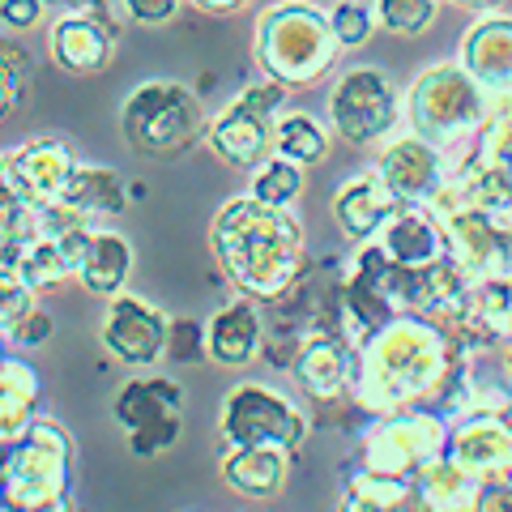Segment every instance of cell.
I'll list each match as a JSON object with an SVG mask.
<instances>
[{"label":"cell","mask_w":512,"mask_h":512,"mask_svg":"<svg viewBox=\"0 0 512 512\" xmlns=\"http://www.w3.org/2000/svg\"><path fill=\"white\" fill-rule=\"evenodd\" d=\"M333 30H338V39H342L346 47L363 43L367 35H372V22H367V9H363V5H342V9H338V18H333Z\"/></svg>","instance_id":"cell-34"},{"label":"cell","mask_w":512,"mask_h":512,"mask_svg":"<svg viewBox=\"0 0 512 512\" xmlns=\"http://www.w3.org/2000/svg\"><path fill=\"white\" fill-rule=\"evenodd\" d=\"M22 512H77V508H73L69 495H60V500H47V504H39V508H22Z\"/></svg>","instance_id":"cell-39"},{"label":"cell","mask_w":512,"mask_h":512,"mask_svg":"<svg viewBox=\"0 0 512 512\" xmlns=\"http://www.w3.org/2000/svg\"><path fill=\"white\" fill-rule=\"evenodd\" d=\"M325 150H329V137L308 111H291V116L278 120V128H274L278 158H286V163H295V167H312L325 158Z\"/></svg>","instance_id":"cell-28"},{"label":"cell","mask_w":512,"mask_h":512,"mask_svg":"<svg viewBox=\"0 0 512 512\" xmlns=\"http://www.w3.org/2000/svg\"><path fill=\"white\" fill-rule=\"evenodd\" d=\"M47 338H52V316H47V312H30L26 320H22V325H18V333H13V338L9 342H18V346H43Z\"/></svg>","instance_id":"cell-36"},{"label":"cell","mask_w":512,"mask_h":512,"mask_svg":"<svg viewBox=\"0 0 512 512\" xmlns=\"http://www.w3.org/2000/svg\"><path fill=\"white\" fill-rule=\"evenodd\" d=\"M128 146L146 158H171L184 154L192 141L201 137L205 116L197 94H188L175 82H146L128 94V103L120 111Z\"/></svg>","instance_id":"cell-5"},{"label":"cell","mask_w":512,"mask_h":512,"mask_svg":"<svg viewBox=\"0 0 512 512\" xmlns=\"http://www.w3.org/2000/svg\"><path fill=\"white\" fill-rule=\"evenodd\" d=\"M372 239L402 269H431L448 261V231L427 205H402Z\"/></svg>","instance_id":"cell-14"},{"label":"cell","mask_w":512,"mask_h":512,"mask_svg":"<svg viewBox=\"0 0 512 512\" xmlns=\"http://www.w3.org/2000/svg\"><path fill=\"white\" fill-rule=\"evenodd\" d=\"M478 483H483V478L470 474L461 461H453L448 453L440 461H431V466L419 474V491H423V500L431 504V512H470L474 495H478Z\"/></svg>","instance_id":"cell-25"},{"label":"cell","mask_w":512,"mask_h":512,"mask_svg":"<svg viewBox=\"0 0 512 512\" xmlns=\"http://www.w3.org/2000/svg\"><path fill=\"white\" fill-rule=\"evenodd\" d=\"M35 18H39V0H5V22L9 26L26 30V26H35Z\"/></svg>","instance_id":"cell-38"},{"label":"cell","mask_w":512,"mask_h":512,"mask_svg":"<svg viewBox=\"0 0 512 512\" xmlns=\"http://www.w3.org/2000/svg\"><path fill=\"white\" fill-rule=\"evenodd\" d=\"M504 376H508V389H512V342H508V350H504Z\"/></svg>","instance_id":"cell-40"},{"label":"cell","mask_w":512,"mask_h":512,"mask_svg":"<svg viewBox=\"0 0 512 512\" xmlns=\"http://www.w3.org/2000/svg\"><path fill=\"white\" fill-rule=\"evenodd\" d=\"M397 210H402V201L393 197V188L384 184L380 171H363L355 180H346L342 192L333 197V218H338V227L346 239H372L384 222H389Z\"/></svg>","instance_id":"cell-19"},{"label":"cell","mask_w":512,"mask_h":512,"mask_svg":"<svg viewBox=\"0 0 512 512\" xmlns=\"http://www.w3.org/2000/svg\"><path fill=\"white\" fill-rule=\"evenodd\" d=\"M286 99V86L278 82H261V86H248L239 99L222 111V116L210 124V141L214 150L227 158L231 167H261L274 158V111Z\"/></svg>","instance_id":"cell-8"},{"label":"cell","mask_w":512,"mask_h":512,"mask_svg":"<svg viewBox=\"0 0 512 512\" xmlns=\"http://www.w3.org/2000/svg\"><path fill=\"white\" fill-rule=\"evenodd\" d=\"M384 184L402 205H431V197L444 188V154L427 137H402L384 150L380 167Z\"/></svg>","instance_id":"cell-15"},{"label":"cell","mask_w":512,"mask_h":512,"mask_svg":"<svg viewBox=\"0 0 512 512\" xmlns=\"http://www.w3.org/2000/svg\"><path fill=\"white\" fill-rule=\"evenodd\" d=\"M52 47H56V60L64 64V69H73V73H94V69H103L107 64V35L86 18L60 22Z\"/></svg>","instance_id":"cell-26"},{"label":"cell","mask_w":512,"mask_h":512,"mask_svg":"<svg viewBox=\"0 0 512 512\" xmlns=\"http://www.w3.org/2000/svg\"><path fill=\"white\" fill-rule=\"evenodd\" d=\"M448 457L461 461L478 478L512 474V419H504V414L457 419L453 436H448Z\"/></svg>","instance_id":"cell-16"},{"label":"cell","mask_w":512,"mask_h":512,"mask_svg":"<svg viewBox=\"0 0 512 512\" xmlns=\"http://www.w3.org/2000/svg\"><path fill=\"white\" fill-rule=\"evenodd\" d=\"M355 359H359V350L346 346L338 333H320V338L303 342L291 372H295V384L303 393H312L316 402H333V397L350 393V380H355Z\"/></svg>","instance_id":"cell-18"},{"label":"cell","mask_w":512,"mask_h":512,"mask_svg":"<svg viewBox=\"0 0 512 512\" xmlns=\"http://www.w3.org/2000/svg\"><path fill=\"white\" fill-rule=\"evenodd\" d=\"M338 512H431V504L423 500L419 478H393L355 466L346 474Z\"/></svg>","instance_id":"cell-21"},{"label":"cell","mask_w":512,"mask_h":512,"mask_svg":"<svg viewBox=\"0 0 512 512\" xmlns=\"http://www.w3.org/2000/svg\"><path fill=\"white\" fill-rule=\"evenodd\" d=\"M453 359H457L453 333L423 312H402L359 350L350 402L367 419L410 410L444 389Z\"/></svg>","instance_id":"cell-1"},{"label":"cell","mask_w":512,"mask_h":512,"mask_svg":"<svg viewBox=\"0 0 512 512\" xmlns=\"http://www.w3.org/2000/svg\"><path fill=\"white\" fill-rule=\"evenodd\" d=\"M60 248L69 256V274L82 282L90 295L111 299L128 286V274H133V244H128L120 231L82 222V227L60 231Z\"/></svg>","instance_id":"cell-12"},{"label":"cell","mask_w":512,"mask_h":512,"mask_svg":"<svg viewBox=\"0 0 512 512\" xmlns=\"http://www.w3.org/2000/svg\"><path fill=\"white\" fill-rule=\"evenodd\" d=\"M0 278H5V291H0V329H5V342H9L22 320L35 312V291L18 274H0Z\"/></svg>","instance_id":"cell-31"},{"label":"cell","mask_w":512,"mask_h":512,"mask_svg":"<svg viewBox=\"0 0 512 512\" xmlns=\"http://www.w3.org/2000/svg\"><path fill=\"white\" fill-rule=\"evenodd\" d=\"M410 116L419 137L427 141H457L461 133L483 120V99H478L474 77L461 69H436L419 77V86L410 94Z\"/></svg>","instance_id":"cell-9"},{"label":"cell","mask_w":512,"mask_h":512,"mask_svg":"<svg viewBox=\"0 0 512 512\" xmlns=\"http://www.w3.org/2000/svg\"><path fill=\"white\" fill-rule=\"evenodd\" d=\"M299 188H303V167L295 163H286V158H269V163L256 167L252 175V192L248 197L256 201H265V205H278V210H286L295 197H299Z\"/></svg>","instance_id":"cell-29"},{"label":"cell","mask_w":512,"mask_h":512,"mask_svg":"<svg viewBox=\"0 0 512 512\" xmlns=\"http://www.w3.org/2000/svg\"><path fill=\"white\" fill-rule=\"evenodd\" d=\"M77 163L69 158V146L64 141H30V146L13 150L5 158V184L9 197H18L35 210H52V205L64 197Z\"/></svg>","instance_id":"cell-13"},{"label":"cell","mask_w":512,"mask_h":512,"mask_svg":"<svg viewBox=\"0 0 512 512\" xmlns=\"http://www.w3.org/2000/svg\"><path fill=\"white\" fill-rule=\"evenodd\" d=\"M5 500L18 508H39L60 500L73 487V440L52 414H39L18 440L5 444Z\"/></svg>","instance_id":"cell-3"},{"label":"cell","mask_w":512,"mask_h":512,"mask_svg":"<svg viewBox=\"0 0 512 512\" xmlns=\"http://www.w3.org/2000/svg\"><path fill=\"white\" fill-rule=\"evenodd\" d=\"M39 393L43 384L35 367L18 355H5V363H0V436H5V444L18 440L39 419Z\"/></svg>","instance_id":"cell-22"},{"label":"cell","mask_w":512,"mask_h":512,"mask_svg":"<svg viewBox=\"0 0 512 512\" xmlns=\"http://www.w3.org/2000/svg\"><path fill=\"white\" fill-rule=\"evenodd\" d=\"M333 128L350 141V146H372L397 120V99L393 86L384 82L380 69H350L329 99Z\"/></svg>","instance_id":"cell-11"},{"label":"cell","mask_w":512,"mask_h":512,"mask_svg":"<svg viewBox=\"0 0 512 512\" xmlns=\"http://www.w3.org/2000/svg\"><path fill=\"white\" fill-rule=\"evenodd\" d=\"M0 274H18L35 295L52 291V286L64 282V278H73L69 256H64V248H60V235H52V231L35 235L22 248H9L5 261H0Z\"/></svg>","instance_id":"cell-24"},{"label":"cell","mask_w":512,"mask_h":512,"mask_svg":"<svg viewBox=\"0 0 512 512\" xmlns=\"http://www.w3.org/2000/svg\"><path fill=\"white\" fill-rule=\"evenodd\" d=\"M22 94H26V56L18 47H5V111L22 103Z\"/></svg>","instance_id":"cell-35"},{"label":"cell","mask_w":512,"mask_h":512,"mask_svg":"<svg viewBox=\"0 0 512 512\" xmlns=\"http://www.w3.org/2000/svg\"><path fill=\"white\" fill-rule=\"evenodd\" d=\"M205 333H210V359L222 367H244L261 355L269 320L261 312V303L239 295L227 308H218L210 320H205Z\"/></svg>","instance_id":"cell-17"},{"label":"cell","mask_w":512,"mask_h":512,"mask_svg":"<svg viewBox=\"0 0 512 512\" xmlns=\"http://www.w3.org/2000/svg\"><path fill=\"white\" fill-rule=\"evenodd\" d=\"M175 9V0H128V13L141 22H167Z\"/></svg>","instance_id":"cell-37"},{"label":"cell","mask_w":512,"mask_h":512,"mask_svg":"<svg viewBox=\"0 0 512 512\" xmlns=\"http://www.w3.org/2000/svg\"><path fill=\"white\" fill-rule=\"evenodd\" d=\"M470 512H512V474H495L478 483Z\"/></svg>","instance_id":"cell-33"},{"label":"cell","mask_w":512,"mask_h":512,"mask_svg":"<svg viewBox=\"0 0 512 512\" xmlns=\"http://www.w3.org/2000/svg\"><path fill=\"white\" fill-rule=\"evenodd\" d=\"M60 201L69 205L73 214H82L86 222H107V218L124 214L128 184L111 167H77Z\"/></svg>","instance_id":"cell-23"},{"label":"cell","mask_w":512,"mask_h":512,"mask_svg":"<svg viewBox=\"0 0 512 512\" xmlns=\"http://www.w3.org/2000/svg\"><path fill=\"white\" fill-rule=\"evenodd\" d=\"M448 436H453V419L440 410H397L372 419V427L359 436V457L355 466L393 474V478H419L431 461L448 453Z\"/></svg>","instance_id":"cell-4"},{"label":"cell","mask_w":512,"mask_h":512,"mask_svg":"<svg viewBox=\"0 0 512 512\" xmlns=\"http://www.w3.org/2000/svg\"><path fill=\"white\" fill-rule=\"evenodd\" d=\"M167 329H171V316L163 308H154L150 299H141L133 291H120L107 299L99 342L111 359H120L128 367H154L158 359H167Z\"/></svg>","instance_id":"cell-10"},{"label":"cell","mask_w":512,"mask_h":512,"mask_svg":"<svg viewBox=\"0 0 512 512\" xmlns=\"http://www.w3.org/2000/svg\"><path fill=\"white\" fill-rule=\"evenodd\" d=\"M222 448H252V444H278L295 448L308 440V414L299 410L295 397L278 393L274 384L261 380H239L235 389L222 397L218 410Z\"/></svg>","instance_id":"cell-6"},{"label":"cell","mask_w":512,"mask_h":512,"mask_svg":"<svg viewBox=\"0 0 512 512\" xmlns=\"http://www.w3.org/2000/svg\"><path fill=\"white\" fill-rule=\"evenodd\" d=\"M214 252L235 291L256 303H278L308 269L295 214L256 197H239L218 210Z\"/></svg>","instance_id":"cell-2"},{"label":"cell","mask_w":512,"mask_h":512,"mask_svg":"<svg viewBox=\"0 0 512 512\" xmlns=\"http://www.w3.org/2000/svg\"><path fill=\"white\" fill-rule=\"evenodd\" d=\"M222 483L248 500H274L291 478V448L252 444V448H222Z\"/></svg>","instance_id":"cell-20"},{"label":"cell","mask_w":512,"mask_h":512,"mask_svg":"<svg viewBox=\"0 0 512 512\" xmlns=\"http://www.w3.org/2000/svg\"><path fill=\"white\" fill-rule=\"evenodd\" d=\"M431 0H380V18L397 35H419V30L431 22Z\"/></svg>","instance_id":"cell-32"},{"label":"cell","mask_w":512,"mask_h":512,"mask_svg":"<svg viewBox=\"0 0 512 512\" xmlns=\"http://www.w3.org/2000/svg\"><path fill=\"white\" fill-rule=\"evenodd\" d=\"M210 359V333L192 316H171L167 329V363H201Z\"/></svg>","instance_id":"cell-30"},{"label":"cell","mask_w":512,"mask_h":512,"mask_svg":"<svg viewBox=\"0 0 512 512\" xmlns=\"http://www.w3.org/2000/svg\"><path fill=\"white\" fill-rule=\"evenodd\" d=\"M470 77L483 86H512V26H483L470 39Z\"/></svg>","instance_id":"cell-27"},{"label":"cell","mask_w":512,"mask_h":512,"mask_svg":"<svg viewBox=\"0 0 512 512\" xmlns=\"http://www.w3.org/2000/svg\"><path fill=\"white\" fill-rule=\"evenodd\" d=\"M111 414L128 440L133 457H158L175 448V440L184 436V389L171 376H128L116 389Z\"/></svg>","instance_id":"cell-7"}]
</instances>
